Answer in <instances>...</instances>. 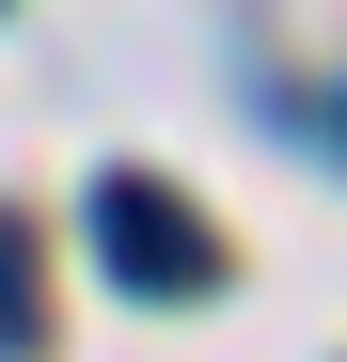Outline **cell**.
I'll list each match as a JSON object with an SVG mask.
<instances>
[{
	"label": "cell",
	"mask_w": 347,
	"mask_h": 362,
	"mask_svg": "<svg viewBox=\"0 0 347 362\" xmlns=\"http://www.w3.org/2000/svg\"><path fill=\"white\" fill-rule=\"evenodd\" d=\"M47 346V268H32V236L0 221V362H32Z\"/></svg>",
	"instance_id": "obj_2"
},
{
	"label": "cell",
	"mask_w": 347,
	"mask_h": 362,
	"mask_svg": "<svg viewBox=\"0 0 347 362\" xmlns=\"http://www.w3.org/2000/svg\"><path fill=\"white\" fill-rule=\"evenodd\" d=\"M95 252H110L127 299H205V284H221V236L174 205L158 173H95Z\"/></svg>",
	"instance_id": "obj_1"
}]
</instances>
